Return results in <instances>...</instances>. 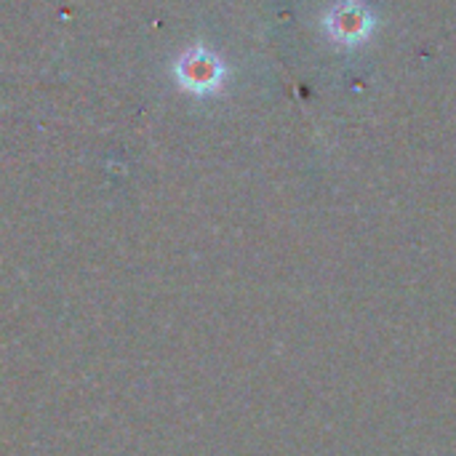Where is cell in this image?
<instances>
[{
  "mask_svg": "<svg viewBox=\"0 0 456 456\" xmlns=\"http://www.w3.org/2000/svg\"><path fill=\"white\" fill-rule=\"evenodd\" d=\"M176 77L179 83L187 88V91H195V94H211L219 88L222 77H224V67L222 61L206 51V48H192L187 51L179 64H176Z\"/></svg>",
  "mask_w": 456,
  "mask_h": 456,
  "instance_id": "cell-1",
  "label": "cell"
},
{
  "mask_svg": "<svg viewBox=\"0 0 456 456\" xmlns=\"http://www.w3.org/2000/svg\"><path fill=\"white\" fill-rule=\"evenodd\" d=\"M331 29L337 37L342 40H358L366 35L369 29V16L361 11V8H353V5H342L331 13Z\"/></svg>",
  "mask_w": 456,
  "mask_h": 456,
  "instance_id": "cell-2",
  "label": "cell"
}]
</instances>
